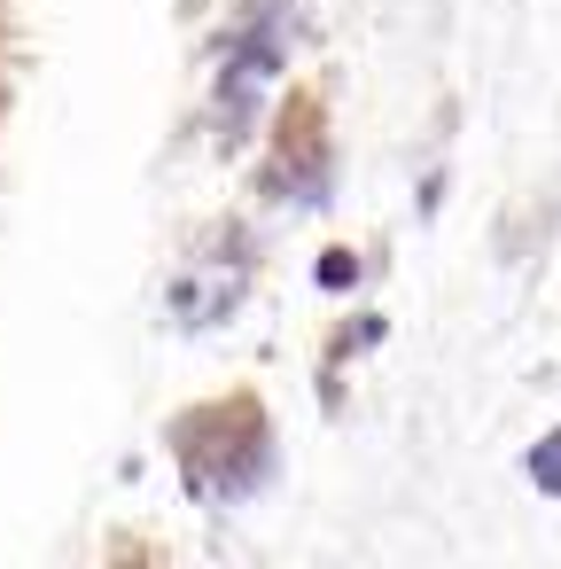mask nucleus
Listing matches in <instances>:
<instances>
[{"label":"nucleus","mask_w":561,"mask_h":569,"mask_svg":"<svg viewBox=\"0 0 561 569\" xmlns=\"http://www.w3.org/2000/svg\"><path fill=\"white\" fill-rule=\"evenodd\" d=\"M530 468H538V483H545V491H561V437H545V452H538Z\"/></svg>","instance_id":"1"}]
</instances>
